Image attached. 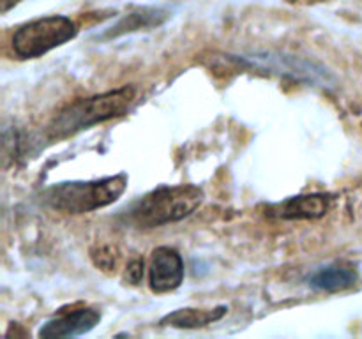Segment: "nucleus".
<instances>
[{
	"label": "nucleus",
	"instance_id": "1",
	"mask_svg": "<svg viewBox=\"0 0 362 339\" xmlns=\"http://www.w3.org/2000/svg\"><path fill=\"white\" fill-rule=\"evenodd\" d=\"M136 97V87L126 85V87L115 88V90L92 95V97L78 99V101L64 106L53 117L48 126V134L55 140H62V138L73 136L80 131L88 129L95 124L119 119L133 108Z\"/></svg>",
	"mask_w": 362,
	"mask_h": 339
},
{
	"label": "nucleus",
	"instance_id": "2",
	"mask_svg": "<svg viewBox=\"0 0 362 339\" xmlns=\"http://www.w3.org/2000/svg\"><path fill=\"white\" fill-rule=\"evenodd\" d=\"M204 201V191L193 184L161 186L134 201L127 210V221L136 228L177 222L193 214Z\"/></svg>",
	"mask_w": 362,
	"mask_h": 339
},
{
	"label": "nucleus",
	"instance_id": "3",
	"mask_svg": "<svg viewBox=\"0 0 362 339\" xmlns=\"http://www.w3.org/2000/svg\"><path fill=\"white\" fill-rule=\"evenodd\" d=\"M126 187L127 175L119 173V175L87 180V182L73 180V182L55 184L42 193V200L53 210L64 214H85L112 205L122 196Z\"/></svg>",
	"mask_w": 362,
	"mask_h": 339
},
{
	"label": "nucleus",
	"instance_id": "4",
	"mask_svg": "<svg viewBox=\"0 0 362 339\" xmlns=\"http://www.w3.org/2000/svg\"><path fill=\"white\" fill-rule=\"evenodd\" d=\"M78 27L67 16H46L21 25L13 35V49L20 59H37L76 37Z\"/></svg>",
	"mask_w": 362,
	"mask_h": 339
},
{
	"label": "nucleus",
	"instance_id": "5",
	"mask_svg": "<svg viewBox=\"0 0 362 339\" xmlns=\"http://www.w3.org/2000/svg\"><path fill=\"white\" fill-rule=\"evenodd\" d=\"M232 60L250 67V69H260L265 71V73L278 74V76L292 78V80L315 85V87L329 88L336 83V78L332 76L327 67L299 55H288V53L278 52H258L251 53V55H232Z\"/></svg>",
	"mask_w": 362,
	"mask_h": 339
},
{
	"label": "nucleus",
	"instance_id": "6",
	"mask_svg": "<svg viewBox=\"0 0 362 339\" xmlns=\"http://www.w3.org/2000/svg\"><path fill=\"white\" fill-rule=\"evenodd\" d=\"M184 281V260L173 247L161 246L154 249L148 268V285L154 293H168Z\"/></svg>",
	"mask_w": 362,
	"mask_h": 339
},
{
	"label": "nucleus",
	"instance_id": "7",
	"mask_svg": "<svg viewBox=\"0 0 362 339\" xmlns=\"http://www.w3.org/2000/svg\"><path fill=\"white\" fill-rule=\"evenodd\" d=\"M101 321V313L92 307L60 313L39 328V338H76L90 332Z\"/></svg>",
	"mask_w": 362,
	"mask_h": 339
},
{
	"label": "nucleus",
	"instance_id": "8",
	"mask_svg": "<svg viewBox=\"0 0 362 339\" xmlns=\"http://www.w3.org/2000/svg\"><path fill=\"white\" fill-rule=\"evenodd\" d=\"M331 196L327 194H304L293 196L271 207V214L281 219H318L331 208Z\"/></svg>",
	"mask_w": 362,
	"mask_h": 339
},
{
	"label": "nucleus",
	"instance_id": "9",
	"mask_svg": "<svg viewBox=\"0 0 362 339\" xmlns=\"http://www.w3.org/2000/svg\"><path fill=\"white\" fill-rule=\"evenodd\" d=\"M168 16L170 13L166 9H159V7H144V9L133 11V13L120 18L117 23H113L112 27L106 28L101 35H98V39H115L124 34H131V32L148 30V28L159 27L161 23H165V20Z\"/></svg>",
	"mask_w": 362,
	"mask_h": 339
},
{
	"label": "nucleus",
	"instance_id": "10",
	"mask_svg": "<svg viewBox=\"0 0 362 339\" xmlns=\"http://www.w3.org/2000/svg\"><path fill=\"white\" fill-rule=\"evenodd\" d=\"M357 278H359V274L352 265L331 263L313 272L308 279V285L318 292H341V290L356 285Z\"/></svg>",
	"mask_w": 362,
	"mask_h": 339
},
{
	"label": "nucleus",
	"instance_id": "11",
	"mask_svg": "<svg viewBox=\"0 0 362 339\" xmlns=\"http://www.w3.org/2000/svg\"><path fill=\"white\" fill-rule=\"evenodd\" d=\"M228 307L218 306L212 309H193V307H186V309H177L173 313L166 314L161 318L159 323L163 327H175V328H200L207 327L209 323L221 320L226 314Z\"/></svg>",
	"mask_w": 362,
	"mask_h": 339
},
{
	"label": "nucleus",
	"instance_id": "12",
	"mask_svg": "<svg viewBox=\"0 0 362 339\" xmlns=\"http://www.w3.org/2000/svg\"><path fill=\"white\" fill-rule=\"evenodd\" d=\"M144 267H145L144 258H136V260L131 261V263L127 265V270H126L127 282H131V285H140L141 279H144Z\"/></svg>",
	"mask_w": 362,
	"mask_h": 339
},
{
	"label": "nucleus",
	"instance_id": "13",
	"mask_svg": "<svg viewBox=\"0 0 362 339\" xmlns=\"http://www.w3.org/2000/svg\"><path fill=\"white\" fill-rule=\"evenodd\" d=\"M20 0H2V13H7L11 7H14Z\"/></svg>",
	"mask_w": 362,
	"mask_h": 339
}]
</instances>
